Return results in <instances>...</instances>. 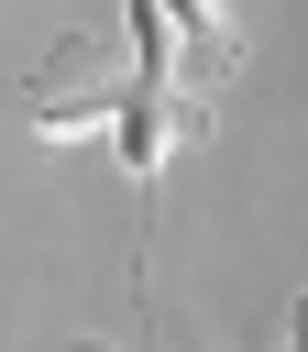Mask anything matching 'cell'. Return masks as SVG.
I'll list each match as a JSON object with an SVG mask.
<instances>
[{
	"label": "cell",
	"mask_w": 308,
	"mask_h": 352,
	"mask_svg": "<svg viewBox=\"0 0 308 352\" xmlns=\"http://www.w3.org/2000/svg\"><path fill=\"white\" fill-rule=\"evenodd\" d=\"M165 22H176V44H187V77H198V88H220V77L242 66V33L220 22V0H165Z\"/></svg>",
	"instance_id": "6da1fadb"
},
{
	"label": "cell",
	"mask_w": 308,
	"mask_h": 352,
	"mask_svg": "<svg viewBox=\"0 0 308 352\" xmlns=\"http://www.w3.org/2000/svg\"><path fill=\"white\" fill-rule=\"evenodd\" d=\"M286 352H308V297H297V308H286Z\"/></svg>",
	"instance_id": "7a4b0ae2"
},
{
	"label": "cell",
	"mask_w": 308,
	"mask_h": 352,
	"mask_svg": "<svg viewBox=\"0 0 308 352\" xmlns=\"http://www.w3.org/2000/svg\"><path fill=\"white\" fill-rule=\"evenodd\" d=\"M66 352H99V341H66Z\"/></svg>",
	"instance_id": "3957f363"
},
{
	"label": "cell",
	"mask_w": 308,
	"mask_h": 352,
	"mask_svg": "<svg viewBox=\"0 0 308 352\" xmlns=\"http://www.w3.org/2000/svg\"><path fill=\"white\" fill-rule=\"evenodd\" d=\"M154 352H176V341H154Z\"/></svg>",
	"instance_id": "277c9868"
}]
</instances>
